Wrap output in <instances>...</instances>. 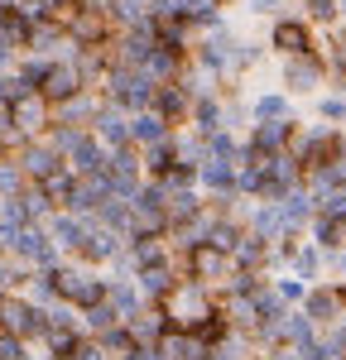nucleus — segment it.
Returning <instances> with one entry per match:
<instances>
[{
    "label": "nucleus",
    "mask_w": 346,
    "mask_h": 360,
    "mask_svg": "<svg viewBox=\"0 0 346 360\" xmlns=\"http://www.w3.org/2000/svg\"><path fill=\"white\" fill-rule=\"evenodd\" d=\"M144 168H149V178H154V183H159V178H164L169 168H178V154H173V139H169V144H154V149L144 154Z\"/></svg>",
    "instance_id": "34"
},
{
    "label": "nucleus",
    "mask_w": 346,
    "mask_h": 360,
    "mask_svg": "<svg viewBox=\"0 0 346 360\" xmlns=\"http://www.w3.org/2000/svg\"><path fill=\"white\" fill-rule=\"evenodd\" d=\"M279 82H284V96H313L317 86L327 82V58H322V53L284 58V68H279Z\"/></svg>",
    "instance_id": "3"
},
{
    "label": "nucleus",
    "mask_w": 346,
    "mask_h": 360,
    "mask_svg": "<svg viewBox=\"0 0 346 360\" xmlns=\"http://www.w3.org/2000/svg\"><path fill=\"white\" fill-rule=\"evenodd\" d=\"M198 183H202V188H212L222 202H231V197H236V164H217V159H207V164L198 168Z\"/></svg>",
    "instance_id": "22"
},
{
    "label": "nucleus",
    "mask_w": 346,
    "mask_h": 360,
    "mask_svg": "<svg viewBox=\"0 0 346 360\" xmlns=\"http://www.w3.org/2000/svg\"><path fill=\"white\" fill-rule=\"evenodd\" d=\"M53 283H58V298H68V303H82V307L106 303V278L86 274V269H53Z\"/></svg>",
    "instance_id": "6"
},
{
    "label": "nucleus",
    "mask_w": 346,
    "mask_h": 360,
    "mask_svg": "<svg viewBox=\"0 0 346 360\" xmlns=\"http://www.w3.org/2000/svg\"><path fill=\"white\" fill-rule=\"evenodd\" d=\"M82 86L86 82H82V72H77V63L68 58V63H49V77L39 86V96H44V101H72Z\"/></svg>",
    "instance_id": "10"
},
{
    "label": "nucleus",
    "mask_w": 346,
    "mask_h": 360,
    "mask_svg": "<svg viewBox=\"0 0 346 360\" xmlns=\"http://www.w3.org/2000/svg\"><path fill=\"white\" fill-rule=\"evenodd\" d=\"M313 245L322 250V255H342L346 250V221H337V217H313Z\"/></svg>",
    "instance_id": "23"
},
{
    "label": "nucleus",
    "mask_w": 346,
    "mask_h": 360,
    "mask_svg": "<svg viewBox=\"0 0 346 360\" xmlns=\"http://www.w3.org/2000/svg\"><path fill=\"white\" fill-rule=\"evenodd\" d=\"M154 91L159 86L149 82L140 68H120V63L106 68V96H111L106 106H115V111H135V115L154 111Z\"/></svg>",
    "instance_id": "1"
},
{
    "label": "nucleus",
    "mask_w": 346,
    "mask_h": 360,
    "mask_svg": "<svg viewBox=\"0 0 346 360\" xmlns=\"http://www.w3.org/2000/svg\"><path fill=\"white\" fill-rule=\"evenodd\" d=\"M20 183H25L20 164H0V197H20Z\"/></svg>",
    "instance_id": "37"
},
{
    "label": "nucleus",
    "mask_w": 346,
    "mask_h": 360,
    "mask_svg": "<svg viewBox=\"0 0 346 360\" xmlns=\"http://www.w3.org/2000/svg\"><path fill=\"white\" fill-rule=\"evenodd\" d=\"M101 168H106V149L96 144V135H82L68 149V173H72V178H91V173H101Z\"/></svg>",
    "instance_id": "15"
},
{
    "label": "nucleus",
    "mask_w": 346,
    "mask_h": 360,
    "mask_svg": "<svg viewBox=\"0 0 346 360\" xmlns=\"http://www.w3.org/2000/svg\"><path fill=\"white\" fill-rule=\"evenodd\" d=\"M96 111H101V106H96L91 96H72V101H63L58 125H72V130H77V120H86V125H91V120H96Z\"/></svg>",
    "instance_id": "31"
},
{
    "label": "nucleus",
    "mask_w": 346,
    "mask_h": 360,
    "mask_svg": "<svg viewBox=\"0 0 346 360\" xmlns=\"http://www.w3.org/2000/svg\"><path fill=\"white\" fill-rule=\"evenodd\" d=\"M10 53H15V49H10V39H5V34H0V68H5V63H10Z\"/></svg>",
    "instance_id": "42"
},
{
    "label": "nucleus",
    "mask_w": 346,
    "mask_h": 360,
    "mask_svg": "<svg viewBox=\"0 0 346 360\" xmlns=\"http://www.w3.org/2000/svg\"><path fill=\"white\" fill-rule=\"evenodd\" d=\"M293 130H298V120H269V125H255L245 149H250V154H260V159L288 154V139H293Z\"/></svg>",
    "instance_id": "9"
},
{
    "label": "nucleus",
    "mask_w": 346,
    "mask_h": 360,
    "mask_svg": "<svg viewBox=\"0 0 346 360\" xmlns=\"http://www.w3.org/2000/svg\"><path fill=\"white\" fill-rule=\"evenodd\" d=\"M269 360H303V356H298V351H274Z\"/></svg>",
    "instance_id": "44"
},
{
    "label": "nucleus",
    "mask_w": 346,
    "mask_h": 360,
    "mask_svg": "<svg viewBox=\"0 0 346 360\" xmlns=\"http://www.w3.org/2000/svg\"><path fill=\"white\" fill-rule=\"evenodd\" d=\"M222 111H226V106H222V101H217V96H202V101H193V125H198V135H217V130H222Z\"/></svg>",
    "instance_id": "28"
},
{
    "label": "nucleus",
    "mask_w": 346,
    "mask_h": 360,
    "mask_svg": "<svg viewBox=\"0 0 346 360\" xmlns=\"http://www.w3.org/2000/svg\"><path fill=\"white\" fill-rule=\"evenodd\" d=\"M173 130H169V120L159 111H140V115H130V144H144V149H154V144H169Z\"/></svg>",
    "instance_id": "18"
},
{
    "label": "nucleus",
    "mask_w": 346,
    "mask_h": 360,
    "mask_svg": "<svg viewBox=\"0 0 346 360\" xmlns=\"http://www.w3.org/2000/svg\"><path fill=\"white\" fill-rule=\"evenodd\" d=\"M337 25H342V29H346V0H342V15H337Z\"/></svg>",
    "instance_id": "46"
},
{
    "label": "nucleus",
    "mask_w": 346,
    "mask_h": 360,
    "mask_svg": "<svg viewBox=\"0 0 346 360\" xmlns=\"http://www.w3.org/2000/svg\"><path fill=\"white\" fill-rule=\"evenodd\" d=\"M10 283H15V269H10V264H0V293H5Z\"/></svg>",
    "instance_id": "41"
},
{
    "label": "nucleus",
    "mask_w": 346,
    "mask_h": 360,
    "mask_svg": "<svg viewBox=\"0 0 346 360\" xmlns=\"http://www.w3.org/2000/svg\"><path fill=\"white\" fill-rule=\"evenodd\" d=\"M279 5H288V0H250V15H274Z\"/></svg>",
    "instance_id": "40"
},
{
    "label": "nucleus",
    "mask_w": 346,
    "mask_h": 360,
    "mask_svg": "<svg viewBox=\"0 0 346 360\" xmlns=\"http://www.w3.org/2000/svg\"><path fill=\"white\" fill-rule=\"evenodd\" d=\"M86 327L91 332H111V327H120V317L111 312V303H96V307H86Z\"/></svg>",
    "instance_id": "36"
},
{
    "label": "nucleus",
    "mask_w": 346,
    "mask_h": 360,
    "mask_svg": "<svg viewBox=\"0 0 346 360\" xmlns=\"http://www.w3.org/2000/svg\"><path fill=\"white\" fill-rule=\"evenodd\" d=\"M250 115H255V125H269V120H293V101H288L284 91H264V96H255Z\"/></svg>",
    "instance_id": "27"
},
{
    "label": "nucleus",
    "mask_w": 346,
    "mask_h": 360,
    "mask_svg": "<svg viewBox=\"0 0 346 360\" xmlns=\"http://www.w3.org/2000/svg\"><path fill=\"white\" fill-rule=\"evenodd\" d=\"M332 336H337V346H342V351H346V317H342V322H337V327H332Z\"/></svg>",
    "instance_id": "43"
},
{
    "label": "nucleus",
    "mask_w": 346,
    "mask_h": 360,
    "mask_svg": "<svg viewBox=\"0 0 346 360\" xmlns=\"http://www.w3.org/2000/svg\"><path fill=\"white\" fill-rule=\"evenodd\" d=\"M96 346H101V356H106V360H125V356H135V351H140V346H135V336L125 332V327L101 332V341H96Z\"/></svg>",
    "instance_id": "29"
},
{
    "label": "nucleus",
    "mask_w": 346,
    "mask_h": 360,
    "mask_svg": "<svg viewBox=\"0 0 346 360\" xmlns=\"http://www.w3.org/2000/svg\"><path fill=\"white\" fill-rule=\"evenodd\" d=\"M15 255H25L29 264H39V269H53L58 264V245L49 240V231H39V226H25V231H20Z\"/></svg>",
    "instance_id": "14"
},
{
    "label": "nucleus",
    "mask_w": 346,
    "mask_h": 360,
    "mask_svg": "<svg viewBox=\"0 0 346 360\" xmlns=\"http://www.w3.org/2000/svg\"><path fill=\"white\" fill-rule=\"evenodd\" d=\"M91 231H96V217H72V212H63V217L49 221V240H53V245H68V250H82Z\"/></svg>",
    "instance_id": "13"
},
{
    "label": "nucleus",
    "mask_w": 346,
    "mask_h": 360,
    "mask_svg": "<svg viewBox=\"0 0 346 360\" xmlns=\"http://www.w3.org/2000/svg\"><path fill=\"white\" fill-rule=\"evenodd\" d=\"M149 360H207V346H202L193 332H178V327H169V332L149 346Z\"/></svg>",
    "instance_id": "8"
},
{
    "label": "nucleus",
    "mask_w": 346,
    "mask_h": 360,
    "mask_svg": "<svg viewBox=\"0 0 346 360\" xmlns=\"http://www.w3.org/2000/svg\"><path fill=\"white\" fill-rule=\"evenodd\" d=\"M0 360H25V351H20V336H0Z\"/></svg>",
    "instance_id": "38"
},
{
    "label": "nucleus",
    "mask_w": 346,
    "mask_h": 360,
    "mask_svg": "<svg viewBox=\"0 0 346 360\" xmlns=\"http://www.w3.org/2000/svg\"><path fill=\"white\" fill-rule=\"evenodd\" d=\"M10 111V125L20 130V135H34L39 125H49V111H44V96L34 91V96H25V101H15V106H5Z\"/></svg>",
    "instance_id": "21"
},
{
    "label": "nucleus",
    "mask_w": 346,
    "mask_h": 360,
    "mask_svg": "<svg viewBox=\"0 0 346 360\" xmlns=\"http://www.w3.org/2000/svg\"><path fill=\"white\" fill-rule=\"evenodd\" d=\"M274 207H279V217H284V226L293 231V236H298L303 226H313V217H317V202H313L308 193H303V188H293V193H284L279 202H274Z\"/></svg>",
    "instance_id": "17"
},
{
    "label": "nucleus",
    "mask_w": 346,
    "mask_h": 360,
    "mask_svg": "<svg viewBox=\"0 0 346 360\" xmlns=\"http://www.w3.org/2000/svg\"><path fill=\"white\" fill-rule=\"evenodd\" d=\"M327 259H332V255H322L317 245H298L288 264H293V278H303V283L313 288V278H322V269H327Z\"/></svg>",
    "instance_id": "26"
},
{
    "label": "nucleus",
    "mask_w": 346,
    "mask_h": 360,
    "mask_svg": "<svg viewBox=\"0 0 346 360\" xmlns=\"http://www.w3.org/2000/svg\"><path fill=\"white\" fill-rule=\"evenodd\" d=\"M241 149L245 144H236L231 130H217V135L207 139V159H217V164H241Z\"/></svg>",
    "instance_id": "30"
},
{
    "label": "nucleus",
    "mask_w": 346,
    "mask_h": 360,
    "mask_svg": "<svg viewBox=\"0 0 346 360\" xmlns=\"http://www.w3.org/2000/svg\"><path fill=\"white\" fill-rule=\"evenodd\" d=\"M337 269H342V278H346V250H342V255H337Z\"/></svg>",
    "instance_id": "45"
},
{
    "label": "nucleus",
    "mask_w": 346,
    "mask_h": 360,
    "mask_svg": "<svg viewBox=\"0 0 346 360\" xmlns=\"http://www.w3.org/2000/svg\"><path fill=\"white\" fill-rule=\"evenodd\" d=\"M91 125H96L91 135H96V144H101L106 154H111V149H125V144H130V115H125V111H115V106H101Z\"/></svg>",
    "instance_id": "12"
},
{
    "label": "nucleus",
    "mask_w": 346,
    "mask_h": 360,
    "mask_svg": "<svg viewBox=\"0 0 346 360\" xmlns=\"http://www.w3.org/2000/svg\"><path fill=\"white\" fill-rule=\"evenodd\" d=\"M77 5H82L86 15H111V5H115V0H77Z\"/></svg>",
    "instance_id": "39"
},
{
    "label": "nucleus",
    "mask_w": 346,
    "mask_h": 360,
    "mask_svg": "<svg viewBox=\"0 0 346 360\" xmlns=\"http://www.w3.org/2000/svg\"><path fill=\"white\" fill-rule=\"evenodd\" d=\"M188 269H193V278L207 288V283H226V274L236 264H231V255H222V250L198 245V250H188Z\"/></svg>",
    "instance_id": "11"
},
{
    "label": "nucleus",
    "mask_w": 346,
    "mask_h": 360,
    "mask_svg": "<svg viewBox=\"0 0 346 360\" xmlns=\"http://www.w3.org/2000/svg\"><path fill=\"white\" fill-rule=\"evenodd\" d=\"M269 49L284 53V58H303V53H317V39L298 15H284V20H274V29H269Z\"/></svg>",
    "instance_id": "7"
},
{
    "label": "nucleus",
    "mask_w": 346,
    "mask_h": 360,
    "mask_svg": "<svg viewBox=\"0 0 346 360\" xmlns=\"http://www.w3.org/2000/svg\"><path fill=\"white\" fill-rule=\"evenodd\" d=\"M106 303H111V312L120 317V327L144 312V298H140V288H135V278H111V283H106Z\"/></svg>",
    "instance_id": "16"
},
{
    "label": "nucleus",
    "mask_w": 346,
    "mask_h": 360,
    "mask_svg": "<svg viewBox=\"0 0 346 360\" xmlns=\"http://www.w3.org/2000/svg\"><path fill=\"white\" fill-rule=\"evenodd\" d=\"M135 288H140V298H169L173 288H178V274H173L169 259H164V264L135 269Z\"/></svg>",
    "instance_id": "19"
},
{
    "label": "nucleus",
    "mask_w": 346,
    "mask_h": 360,
    "mask_svg": "<svg viewBox=\"0 0 346 360\" xmlns=\"http://www.w3.org/2000/svg\"><path fill=\"white\" fill-rule=\"evenodd\" d=\"M72 183H77V178H72L68 168H58V173H49V178L39 183V193L49 197V207H53V202H72Z\"/></svg>",
    "instance_id": "32"
},
{
    "label": "nucleus",
    "mask_w": 346,
    "mask_h": 360,
    "mask_svg": "<svg viewBox=\"0 0 346 360\" xmlns=\"http://www.w3.org/2000/svg\"><path fill=\"white\" fill-rule=\"evenodd\" d=\"M154 111L164 115V120H178V115H188L193 111V96H188V91H183V86L178 82H169V86H159V91H154Z\"/></svg>",
    "instance_id": "25"
},
{
    "label": "nucleus",
    "mask_w": 346,
    "mask_h": 360,
    "mask_svg": "<svg viewBox=\"0 0 346 360\" xmlns=\"http://www.w3.org/2000/svg\"><path fill=\"white\" fill-rule=\"evenodd\" d=\"M298 312H303L313 327H327V322L337 327V322L346 317V283H313Z\"/></svg>",
    "instance_id": "4"
},
{
    "label": "nucleus",
    "mask_w": 346,
    "mask_h": 360,
    "mask_svg": "<svg viewBox=\"0 0 346 360\" xmlns=\"http://www.w3.org/2000/svg\"><path fill=\"white\" fill-rule=\"evenodd\" d=\"M58 149L53 144H25V154H20V173H25V178H39V183H44V178H49V173H58Z\"/></svg>",
    "instance_id": "20"
},
{
    "label": "nucleus",
    "mask_w": 346,
    "mask_h": 360,
    "mask_svg": "<svg viewBox=\"0 0 346 360\" xmlns=\"http://www.w3.org/2000/svg\"><path fill=\"white\" fill-rule=\"evenodd\" d=\"M317 115H322V125H346V86L332 96H317Z\"/></svg>",
    "instance_id": "35"
},
{
    "label": "nucleus",
    "mask_w": 346,
    "mask_h": 360,
    "mask_svg": "<svg viewBox=\"0 0 346 360\" xmlns=\"http://www.w3.org/2000/svg\"><path fill=\"white\" fill-rule=\"evenodd\" d=\"M125 245H130V240H120L115 231L96 226V231L86 236V245H82V259H120V255H125Z\"/></svg>",
    "instance_id": "24"
},
{
    "label": "nucleus",
    "mask_w": 346,
    "mask_h": 360,
    "mask_svg": "<svg viewBox=\"0 0 346 360\" xmlns=\"http://www.w3.org/2000/svg\"><path fill=\"white\" fill-rule=\"evenodd\" d=\"M0 327H5V336H44L49 332V312L29 307L25 298L0 293Z\"/></svg>",
    "instance_id": "5"
},
{
    "label": "nucleus",
    "mask_w": 346,
    "mask_h": 360,
    "mask_svg": "<svg viewBox=\"0 0 346 360\" xmlns=\"http://www.w3.org/2000/svg\"><path fill=\"white\" fill-rule=\"evenodd\" d=\"M269 288H274V298H279V303H298L303 307V298H308V283H303V278H293V274H279V278H269Z\"/></svg>",
    "instance_id": "33"
},
{
    "label": "nucleus",
    "mask_w": 346,
    "mask_h": 360,
    "mask_svg": "<svg viewBox=\"0 0 346 360\" xmlns=\"http://www.w3.org/2000/svg\"><path fill=\"white\" fill-rule=\"evenodd\" d=\"M212 312H217V307H212V298H207V288H202L198 278H178V288L164 298V317L178 322V332H193Z\"/></svg>",
    "instance_id": "2"
}]
</instances>
